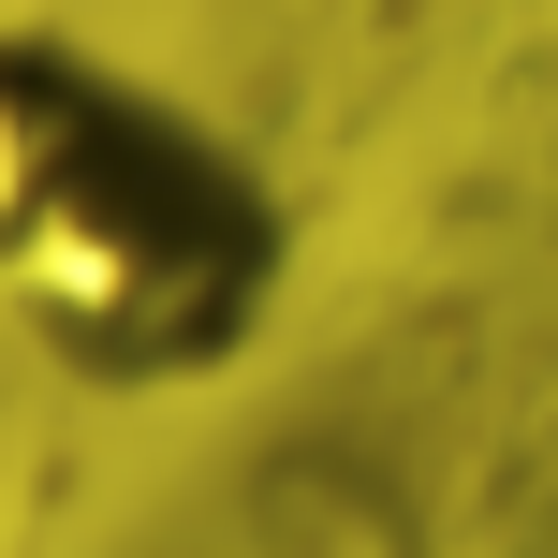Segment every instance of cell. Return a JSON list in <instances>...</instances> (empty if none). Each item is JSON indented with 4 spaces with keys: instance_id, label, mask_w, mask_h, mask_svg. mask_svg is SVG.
<instances>
[{
    "instance_id": "cell-1",
    "label": "cell",
    "mask_w": 558,
    "mask_h": 558,
    "mask_svg": "<svg viewBox=\"0 0 558 558\" xmlns=\"http://www.w3.org/2000/svg\"><path fill=\"white\" fill-rule=\"evenodd\" d=\"M294 206L192 88L0 15V324L88 397H177L265 353Z\"/></svg>"
}]
</instances>
